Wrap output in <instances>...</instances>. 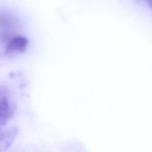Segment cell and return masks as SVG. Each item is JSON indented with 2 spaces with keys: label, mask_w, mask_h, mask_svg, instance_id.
Returning <instances> with one entry per match:
<instances>
[{
  "label": "cell",
  "mask_w": 152,
  "mask_h": 152,
  "mask_svg": "<svg viewBox=\"0 0 152 152\" xmlns=\"http://www.w3.org/2000/svg\"><path fill=\"white\" fill-rule=\"evenodd\" d=\"M28 39L22 36H13L6 43L4 48V53L9 57L15 56L25 53L28 48Z\"/></svg>",
  "instance_id": "cell-1"
},
{
  "label": "cell",
  "mask_w": 152,
  "mask_h": 152,
  "mask_svg": "<svg viewBox=\"0 0 152 152\" xmlns=\"http://www.w3.org/2000/svg\"><path fill=\"white\" fill-rule=\"evenodd\" d=\"M16 106L8 97H6L0 101V129L8 123L14 115Z\"/></svg>",
  "instance_id": "cell-2"
},
{
  "label": "cell",
  "mask_w": 152,
  "mask_h": 152,
  "mask_svg": "<svg viewBox=\"0 0 152 152\" xmlns=\"http://www.w3.org/2000/svg\"><path fill=\"white\" fill-rule=\"evenodd\" d=\"M19 133V129L16 127L4 129L0 137V152L5 151L13 143Z\"/></svg>",
  "instance_id": "cell-3"
},
{
  "label": "cell",
  "mask_w": 152,
  "mask_h": 152,
  "mask_svg": "<svg viewBox=\"0 0 152 152\" xmlns=\"http://www.w3.org/2000/svg\"><path fill=\"white\" fill-rule=\"evenodd\" d=\"M9 91L8 89L4 86H0V101L6 97H8Z\"/></svg>",
  "instance_id": "cell-4"
}]
</instances>
